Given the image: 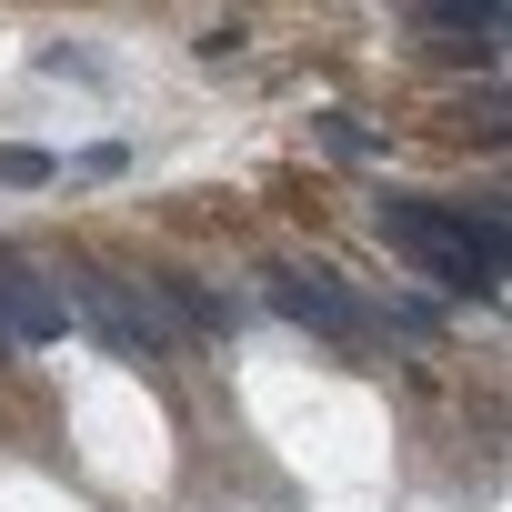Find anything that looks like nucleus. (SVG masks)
Returning <instances> with one entry per match:
<instances>
[{"mask_svg": "<svg viewBox=\"0 0 512 512\" xmlns=\"http://www.w3.org/2000/svg\"><path fill=\"white\" fill-rule=\"evenodd\" d=\"M121 362H161L171 352V312H161V292L151 282H111V272H71V292H61Z\"/></svg>", "mask_w": 512, "mask_h": 512, "instance_id": "obj_2", "label": "nucleus"}, {"mask_svg": "<svg viewBox=\"0 0 512 512\" xmlns=\"http://www.w3.org/2000/svg\"><path fill=\"white\" fill-rule=\"evenodd\" d=\"M432 31H502V0H442V11H422Z\"/></svg>", "mask_w": 512, "mask_h": 512, "instance_id": "obj_8", "label": "nucleus"}, {"mask_svg": "<svg viewBox=\"0 0 512 512\" xmlns=\"http://www.w3.org/2000/svg\"><path fill=\"white\" fill-rule=\"evenodd\" d=\"M151 292H161V312H181V322H201V332H231V302H211L201 282H181V272H161Z\"/></svg>", "mask_w": 512, "mask_h": 512, "instance_id": "obj_5", "label": "nucleus"}, {"mask_svg": "<svg viewBox=\"0 0 512 512\" xmlns=\"http://www.w3.org/2000/svg\"><path fill=\"white\" fill-rule=\"evenodd\" d=\"M382 241L412 251V262L452 292V302H502V272H512V221H502V191L472 211V201H422V191H382Z\"/></svg>", "mask_w": 512, "mask_h": 512, "instance_id": "obj_1", "label": "nucleus"}, {"mask_svg": "<svg viewBox=\"0 0 512 512\" xmlns=\"http://www.w3.org/2000/svg\"><path fill=\"white\" fill-rule=\"evenodd\" d=\"M0 181H11V191H51V181H61V161H51V151H31V141H0Z\"/></svg>", "mask_w": 512, "mask_h": 512, "instance_id": "obj_6", "label": "nucleus"}, {"mask_svg": "<svg viewBox=\"0 0 512 512\" xmlns=\"http://www.w3.org/2000/svg\"><path fill=\"white\" fill-rule=\"evenodd\" d=\"M312 141H322V151H342V161H372V151H382V131H362L352 111H322V121H312Z\"/></svg>", "mask_w": 512, "mask_h": 512, "instance_id": "obj_7", "label": "nucleus"}, {"mask_svg": "<svg viewBox=\"0 0 512 512\" xmlns=\"http://www.w3.org/2000/svg\"><path fill=\"white\" fill-rule=\"evenodd\" d=\"M61 332H71V302H61L31 262L0 251V342H61Z\"/></svg>", "mask_w": 512, "mask_h": 512, "instance_id": "obj_4", "label": "nucleus"}, {"mask_svg": "<svg viewBox=\"0 0 512 512\" xmlns=\"http://www.w3.org/2000/svg\"><path fill=\"white\" fill-rule=\"evenodd\" d=\"M272 312L282 322H302V332H332V342H372V322H362V302L332 282V272H272Z\"/></svg>", "mask_w": 512, "mask_h": 512, "instance_id": "obj_3", "label": "nucleus"}]
</instances>
